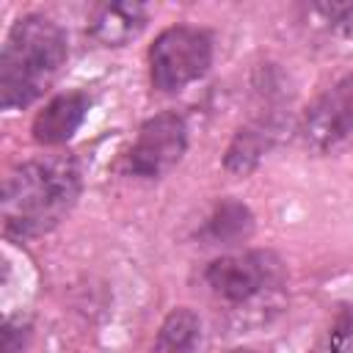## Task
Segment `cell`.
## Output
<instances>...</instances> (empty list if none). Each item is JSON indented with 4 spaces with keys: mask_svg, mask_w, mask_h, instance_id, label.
<instances>
[{
    "mask_svg": "<svg viewBox=\"0 0 353 353\" xmlns=\"http://www.w3.org/2000/svg\"><path fill=\"white\" fill-rule=\"evenodd\" d=\"M83 193V168L74 154H36L17 163L0 193L6 237L30 243L52 232Z\"/></svg>",
    "mask_w": 353,
    "mask_h": 353,
    "instance_id": "cell-1",
    "label": "cell"
},
{
    "mask_svg": "<svg viewBox=\"0 0 353 353\" xmlns=\"http://www.w3.org/2000/svg\"><path fill=\"white\" fill-rule=\"evenodd\" d=\"M215 58V39L201 25L176 22L163 28L149 44V83L157 94H179L201 80Z\"/></svg>",
    "mask_w": 353,
    "mask_h": 353,
    "instance_id": "cell-3",
    "label": "cell"
},
{
    "mask_svg": "<svg viewBox=\"0 0 353 353\" xmlns=\"http://www.w3.org/2000/svg\"><path fill=\"white\" fill-rule=\"evenodd\" d=\"M306 14L334 36H353V0H317L306 6Z\"/></svg>",
    "mask_w": 353,
    "mask_h": 353,
    "instance_id": "cell-12",
    "label": "cell"
},
{
    "mask_svg": "<svg viewBox=\"0 0 353 353\" xmlns=\"http://www.w3.org/2000/svg\"><path fill=\"white\" fill-rule=\"evenodd\" d=\"M199 345H201L199 314L188 306H174L163 317V323L152 339L149 353H196Z\"/></svg>",
    "mask_w": 353,
    "mask_h": 353,
    "instance_id": "cell-11",
    "label": "cell"
},
{
    "mask_svg": "<svg viewBox=\"0 0 353 353\" xmlns=\"http://www.w3.org/2000/svg\"><path fill=\"white\" fill-rule=\"evenodd\" d=\"M284 130V116L279 108H262L254 119H248L243 127H237V132L232 135V141L223 149V171L232 176H248L262 157L276 146L279 135Z\"/></svg>",
    "mask_w": 353,
    "mask_h": 353,
    "instance_id": "cell-7",
    "label": "cell"
},
{
    "mask_svg": "<svg viewBox=\"0 0 353 353\" xmlns=\"http://www.w3.org/2000/svg\"><path fill=\"white\" fill-rule=\"evenodd\" d=\"M328 353H353V303L336 312L328 328Z\"/></svg>",
    "mask_w": 353,
    "mask_h": 353,
    "instance_id": "cell-13",
    "label": "cell"
},
{
    "mask_svg": "<svg viewBox=\"0 0 353 353\" xmlns=\"http://www.w3.org/2000/svg\"><path fill=\"white\" fill-rule=\"evenodd\" d=\"M69 58L66 30L41 11L17 17L0 50V108L25 110L55 83Z\"/></svg>",
    "mask_w": 353,
    "mask_h": 353,
    "instance_id": "cell-2",
    "label": "cell"
},
{
    "mask_svg": "<svg viewBox=\"0 0 353 353\" xmlns=\"http://www.w3.org/2000/svg\"><path fill=\"white\" fill-rule=\"evenodd\" d=\"M254 232V212L245 201L223 196L212 204L204 223L196 229V237L204 245H237Z\"/></svg>",
    "mask_w": 353,
    "mask_h": 353,
    "instance_id": "cell-10",
    "label": "cell"
},
{
    "mask_svg": "<svg viewBox=\"0 0 353 353\" xmlns=\"http://www.w3.org/2000/svg\"><path fill=\"white\" fill-rule=\"evenodd\" d=\"M30 336V325L22 317H6L3 323V353H22Z\"/></svg>",
    "mask_w": 353,
    "mask_h": 353,
    "instance_id": "cell-14",
    "label": "cell"
},
{
    "mask_svg": "<svg viewBox=\"0 0 353 353\" xmlns=\"http://www.w3.org/2000/svg\"><path fill=\"white\" fill-rule=\"evenodd\" d=\"M149 22V6L143 3H99L88 14L85 33L102 47H124Z\"/></svg>",
    "mask_w": 353,
    "mask_h": 353,
    "instance_id": "cell-9",
    "label": "cell"
},
{
    "mask_svg": "<svg viewBox=\"0 0 353 353\" xmlns=\"http://www.w3.org/2000/svg\"><path fill=\"white\" fill-rule=\"evenodd\" d=\"M281 281V259L268 248H248L215 256L204 268V284L221 301L240 306Z\"/></svg>",
    "mask_w": 353,
    "mask_h": 353,
    "instance_id": "cell-5",
    "label": "cell"
},
{
    "mask_svg": "<svg viewBox=\"0 0 353 353\" xmlns=\"http://www.w3.org/2000/svg\"><path fill=\"white\" fill-rule=\"evenodd\" d=\"M226 353H259V350H254V347H232V350H226Z\"/></svg>",
    "mask_w": 353,
    "mask_h": 353,
    "instance_id": "cell-15",
    "label": "cell"
},
{
    "mask_svg": "<svg viewBox=\"0 0 353 353\" xmlns=\"http://www.w3.org/2000/svg\"><path fill=\"white\" fill-rule=\"evenodd\" d=\"M188 152V121L179 110H160L141 121L127 154L124 171L138 179H163Z\"/></svg>",
    "mask_w": 353,
    "mask_h": 353,
    "instance_id": "cell-4",
    "label": "cell"
},
{
    "mask_svg": "<svg viewBox=\"0 0 353 353\" xmlns=\"http://www.w3.org/2000/svg\"><path fill=\"white\" fill-rule=\"evenodd\" d=\"M298 135L312 152H328L353 138V72L334 80L306 105L298 121Z\"/></svg>",
    "mask_w": 353,
    "mask_h": 353,
    "instance_id": "cell-6",
    "label": "cell"
},
{
    "mask_svg": "<svg viewBox=\"0 0 353 353\" xmlns=\"http://www.w3.org/2000/svg\"><path fill=\"white\" fill-rule=\"evenodd\" d=\"M91 110V94L88 91H61L50 97L30 121V138L39 146L55 149L74 138V132L83 127L85 116Z\"/></svg>",
    "mask_w": 353,
    "mask_h": 353,
    "instance_id": "cell-8",
    "label": "cell"
}]
</instances>
